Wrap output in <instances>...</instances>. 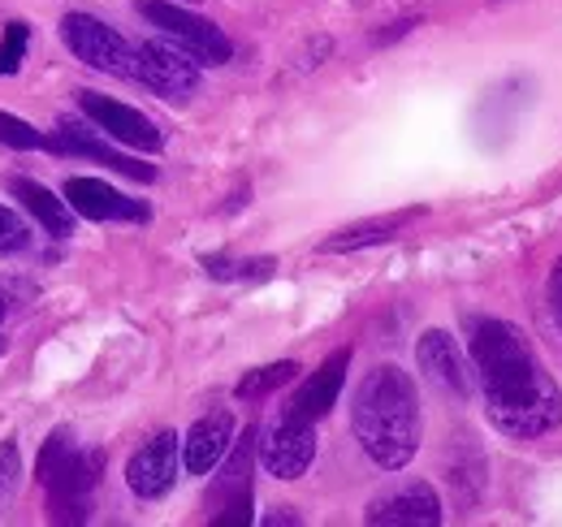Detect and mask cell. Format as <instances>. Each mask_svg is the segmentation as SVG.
<instances>
[{
    "mask_svg": "<svg viewBox=\"0 0 562 527\" xmlns=\"http://www.w3.org/2000/svg\"><path fill=\"white\" fill-rule=\"evenodd\" d=\"M468 350L493 428L506 437H546L562 424V390L541 372L528 337L493 316H468Z\"/></svg>",
    "mask_w": 562,
    "mask_h": 527,
    "instance_id": "1",
    "label": "cell"
},
{
    "mask_svg": "<svg viewBox=\"0 0 562 527\" xmlns=\"http://www.w3.org/2000/svg\"><path fill=\"white\" fill-rule=\"evenodd\" d=\"M355 441L363 446V455L385 467V471H403L420 450V394L416 381L394 368L381 363L363 377L359 394L351 406Z\"/></svg>",
    "mask_w": 562,
    "mask_h": 527,
    "instance_id": "2",
    "label": "cell"
},
{
    "mask_svg": "<svg viewBox=\"0 0 562 527\" xmlns=\"http://www.w3.org/2000/svg\"><path fill=\"white\" fill-rule=\"evenodd\" d=\"M104 455L100 450H78L66 428H57L35 462L40 484L48 489V515L57 524H82L87 519V493L100 484Z\"/></svg>",
    "mask_w": 562,
    "mask_h": 527,
    "instance_id": "3",
    "label": "cell"
},
{
    "mask_svg": "<svg viewBox=\"0 0 562 527\" xmlns=\"http://www.w3.org/2000/svg\"><path fill=\"white\" fill-rule=\"evenodd\" d=\"M139 13L151 22V26H160L178 48H187L200 66H225L229 57H234V44L225 40V31L209 22V18H200V13H187L182 4H169V0H139Z\"/></svg>",
    "mask_w": 562,
    "mask_h": 527,
    "instance_id": "4",
    "label": "cell"
},
{
    "mask_svg": "<svg viewBox=\"0 0 562 527\" xmlns=\"http://www.w3.org/2000/svg\"><path fill=\"white\" fill-rule=\"evenodd\" d=\"M61 40L82 66L113 74V78H135V44L122 40L109 22L91 13H66L61 18Z\"/></svg>",
    "mask_w": 562,
    "mask_h": 527,
    "instance_id": "5",
    "label": "cell"
},
{
    "mask_svg": "<svg viewBox=\"0 0 562 527\" xmlns=\"http://www.w3.org/2000/svg\"><path fill=\"white\" fill-rule=\"evenodd\" d=\"M135 78L143 87H151L156 96H165V100H187L200 87V61L187 48L147 40V44L135 48Z\"/></svg>",
    "mask_w": 562,
    "mask_h": 527,
    "instance_id": "6",
    "label": "cell"
},
{
    "mask_svg": "<svg viewBox=\"0 0 562 527\" xmlns=\"http://www.w3.org/2000/svg\"><path fill=\"white\" fill-rule=\"evenodd\" d=\"M312 459H316V424L281 411V419L265 433V441H260L265 471L278 475V480H299L312 467Z\"/></svg>",
    "mask_w": 562,
    "mask_h": 527,
    "instance_id": "7",
    "label": "cell"
},
{
    "mask_svg": "<svg viewBox=\"0 0 562 527\" xmlns=\"http://www.w3.org/2000/svg\"><path fill=\"white\" fill-rule=\"evenodd\" d=\"M78 109H82V117L95 122V131H104L109 138H117L135 152H160V131L143 117L139 109H131L113 96H100V91H78Z\"/></svg>",
    "mask_w": 562,
    "mask_h": 527,
    "instance_id": "8",
    "label": "cell"
},
{
    "mask_svg": "<svg viewBox=\"0 0 562 527\" xmlns=\"http://www.w3.org/2000/svg\"><path fill=\"white\" fill-rule=\"evenodd\" d=\"M178 467H182V441H178V433H156L139 455L131 459V467H126V484H131L135 497L156 502V497H165V493L173 489Z\"/></svg>",
    "mask_w": 562,
    "mask_h": 527,
    "instance_id": "9",
    "label": "cell"
},
{
    "mask_svg": "<svg viewBox=\"0 0 562 527\" xmlns=\"http://www.w3.org/2000/svg\"><path fill=\"white\" fill-rule=\"evenodd\" d=\"M66 203L87 221H147V208L139 199H126L100 178H70L66 182Z\"/></svg>",
    "mask_w": 562,
    "mask_h": 527,
    "instance_id": "10",
    "label": "cell"
},
{
    "mask_svg": "<svg viewBox=\"0 0 562 527\" xmlns=\"http://www.w3.org/2000/svg\"><path fill=\"white\" fill-rule=\"evenodd\" d=\"M347 368H351V350H334L299 390H294V397H290V415H299V419H321V415H329V406L338 402V394H342V381H347Z\"/></svg>",
    "mask_w": 562,
    "mask_h": 527,
    "instance_id": "11",
    "label": "cell"
},
{
    "mask_svg": "<svg viewBox=\"0 0 562 527\" xmlns=\"http://www.w3.org/2000/svg\"><path fill=\"white\" fill-rule=\"evenodd\" d=\"M229 441H234V415L229 411H209L204 419H195L187 428V441H182L187 475H209L212 467L229 455Z\"/></svg>",
    "mask_w": 562,
    "mask_h": 527,
    "instance_id": "12",
    "label": "cell"
},
{
    "mask_svg": "<svg viewBox=\"0 0 562 527\" xmlns=\"http://www.w3.org/2000/svg\"><path fill=\"white\" fill-rule=\"evenodd\" d=\"M363 519L376 527H385V524L432 527V524H441V502H437V493H432L428 484H403V489H394V493H381V497L368 506Z\"/></svg>",
    "mask_w": 562,
    "mask_h": 527,
    "instance_id": "13",
    "label": "cell"
},
{
    "mask_svg": "<svg viewBox=\"0 0 562 527\" xmlns=\"http://www.w3.org/2000/svg\"><path fill=\"white\" fill-rule=\"evenodd\" d=\"M44 147L48 152H66V156H87V160H100V165H109V169H117V173H126V178H135V182H151L156 178V169L151 165H139V160H131V156H122L117 147H109V143H100L91 131H82L78 122H61V131L44 134Z\"/></svg>",
    "mask_w": 562,
    "mask_h": 527,
    "instance_id": "14",
    "label": "cell"
},
{
    "mask_svg": "<svg viewBox=\"0 0 562 527\" xmlns=\"http://www.w3.org/2000/svg\"><path fill=\"white\" fill-rule=\"evenodd\" d=\"M416 359H420V372H428V381H437L441 390H450V394L459 397L472 394V372H468L463 350H459V341L450 333L441 329L424 333L420 346H416Z\"/></svg>",
    "mask_w": 562,
    "mask_h": 527,
    "instance_id": "15",
    "label": "cell"
},
{
    "mask_svg": "<svg viewBox=\"0 0 562 527\" xmlns=\"http://www.w3.org/2000/svg\"><path fill=\"white\" fill-rule=\"evenodd\" d=\"M9 191H13V199H22V208H26L48 234H57V238L74 234V208L66 199L53 195L48 187H40V182H31V178H13Z\"/></svg>",
    "mask_w": 562,
    "mask_h": 527,
    "instance_id": "16",
    "label": "cell"
},
{
    "mask_svg": "<svg viewBox=\"0 0 562 527\" xmlns=\"http://www.w3.org/2000/svg\"><path fill=\"white\" fill-rule=\"evenodd\" d=\"M416 216H420V212H398V216H376V221L351 225V229L325 238L321 251H359V247H372V243H390V238H398V229H403L407 221H416Z\"/></svg>",
    "mask_w": 562,
    "mask_h": 527,
    "instance_id": "17",
    "label": "cell"
},
{
    "mask_svg": "<svg viewBox=\"0 0 562 527\" xmlns=\"http://www.w3.org/2000/svg\"><path fill=\"white\" fill-rule=\"evenodd\" d=\"M299 377V363H290V359H281V363H269V368H260V372H247L243 381H238V397H265L281 390V385H290Z\"/></svg>",
    "mask_w": 562,
    "mask_h": 527,
    "instance_id": "18",
    "label": "cell"
},
{
    "mask_svg": "<svg viewBox=\"0 0 562 527\" xmlns=\"http://www.w3.org/2000/svg\"><path fill=\"white\" fill-rule=\"evenodd\" d=\"M26 44H31V26H26V22H9V26H4V40H0V78H9V74L22 69Z\"/></svg>",
    "mask_w": 562,
    "mask_h": 527,
    "instance_id": "19",
    "label": "cell"
},
{
    "mask_svg": "<svg viewBox=\"0 0 562 527\" xmlns=\"http://www.w3.org/2000/svg\"><path fill=\"white\" fill-rule=\"evenodd\" d=\"M0 143L18 147V152H35V147H44V134L35 131L31 122L13 117V113H0Z\"/></svg>",
    "mask_w": 562,
    "mask_h": 527,
    "instance_id": "20",
    "label": "cell"
},
{
    "mask_svg": "<svg viewBox=\"0 0 562 527\" xmlns=\"http://www.w3.org/2000/svg\"><path fill=\"white\" fill-rule=\"evenodd\" d=\"M31 243V234H26V221L13 212V208H4L0 203V256H13V251H22Z\"/></svg>",
    "mask_w": 562,
    "mask_h": 527,
    "instance_id": "21",
    "label": "cell"
},
{
    "mask_svg": "<svg viewBox=\"0 0 562 527\" xmlns=\"http://www.w3.org/2000/svg\"><path fill=\"white\" fill-rule=\"evenodd\" d=\"M212 277H269L273 260H247V264H229V260H204Z\"/></svg>",
    "mask_w": 562,
    "mask_h": 527,
    "instance_id": "22",
    "label": "cell"
},
{
    "mask_svg": "<svg viewBox=\"0 0 562 527\" xmlns=\"http://www.w3.org/2000/svg\"><path fill=\"white\" fill-rule=\"evenodd\" d=\"M13 484H18V441L9 437L0 441V497L13 493Z\"/></svg>",
    "mask_w": 562,
    "mask_h": 527,
    "instance_id": "23",
    "label": "cell"
},
{
    "mask_svg": "<svg viewBox=\"0 0 562 527\" xmlns=\"http://www.w3.org/2000/svg\"><path fill=\"white\" fill-rule=\"evenodd\" d=\"M550 294H554V307H559V316H562V256H559V264H554V272H550Z\"/></svg>",
    "mask_w": 562,
    "mask_h": 527,
    "instance_id": "24",
    "label": "cell"
},
{
    "mask_svg": "<svg viewBox=\"0 0 562 527\" xmlns=\"http://www.w3.org/2000/svg\"><path fill=\"white\" fill-rule=\"evenodd\" d=\"M265 524H299V515H269Z\"/></svg>",
    "mask_w": 562,
    "mask_h": 527,
    "instance_id": "25",
    "label": "cell"
},
{
    "mask_svg": "<svg viewBox=\"0 0 562 527\" xmlns=\"http://www.w3.org/2000/svg\"><path fill=\"white\" fill-rule=\"evenodd\" d=\"M4 312H9V303H4V294H0V321H4Z\"/></svg>",
    "mask_w": 562,
    "mask_h": 527,
    "instance_id": "26",
    "label": "cell"
},
{
    "mask_svg": "<svg viewBox=\"0 0 562 527\" xmlns=\"http://www.w3.org/2000/svg\"><path fill=\"white\" fill-rule=\"evenodd\" d=\"M0 350H4V341H0Z\"/></svg>",
    "mask_w": 562,
    "mask_h": 527,
    "instance_id": "27",
    "label": "cell"
}]
</instances>
